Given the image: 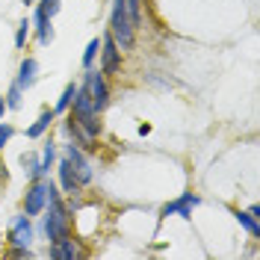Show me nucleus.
Wrapping results in <instances>:
<instances>
[{"label": "nucleus", "instance_id": "nucleus-1", "mask_svg": "<svg viewBox=\"0 0 260 260\" xmlns=\"http://www.w3.org/2000/svg\"><path fill=\"white\" fill-rule=\"evenodd\" d=\"M45 234L50 243H59L65 237H71V222H68V210H65L62 198L56 192V186L50 183L48 204H45Z\"/></svg>", "mask_w": 260, "mask_h": 260}, {"label": "nucleus", "instance_id": "nucleus-2", "mask_svg": "<svg viewBox=\"0 0 260 260\" xmlns=\"http://www.w3.org/2000/svg\"><path fill=\"white\" fill-rule=\"evenodd\" d=\"M133 21L127 12V0H113V12H110V32H113L118 48H133Z\"/></svg>", "mask_w": 260, "mask_h": 260}, {"label": "nucleus", "instance_id": "nucleus-3", "mask_svg": "<svg viewBox=\"0 0 260 260\" xmlns=\"http://www.w3.org/2000/svg\"><path fill=\"white\" fill-rule=\"evenodd\" d=\"M71 104H74L71 118H74L86 133L98 136V133H101V121H98V110H95V104H92V98L86 95V89H77L74 98H71Z\"/></svg>", "mask_w": 260, "mask_h": 260}, {"label": "nucleus", "instance_id": "nucleus-4", "mask_svg": "<svg viewBox=\"0 0 260 260\" xmlns=\"http://www.w3.org/2000/svg\"><path fill=\"white\" fill-rule=\"evenodd\" d=\"M83 89H86V95L92 98V104H95V110L101 113L107 104H110V89H107V80H104V74L101 71H86V80H83Z\"/></svg>", "mask_w": 260, "mask_h": 260}, {"label": "nucleus", "instance_id": "nucleus-5", "mask_svg": "<svg viewBox=\"0 0 260 260\" xmlns=\"http://www.w3.org/2000/svg\"><path fill=\"white\" fill-rule=\"evenodd\" d=\"M48 192H50V180H45V178L32 180V186L24 195V213L27 216H39L45 210V204H48Z\"/></svg>", "mask_w": 260, "mask_h": 260}, {"label": "nucleus", "instance_id": "nucleus-6", "mask_svg": "<svg viewBox=\"0 0 260 260\" xmlns=\"http://www.w3.org/2000/svg\"><path fill=\"white\" fill-rule=\"evenodd\" d=\"M118 65H121V50L115 45L113 32H107L101 39V74H115Z\"/></svg>", "mask_w": 260, "mask_h": 260}, {"label": "nucleus", "instance_id": "nucleus-7", "mask_svg": "<svg viewBox=\"0 0 260 260\" xmlns=\"http://www.w3.org/2000/svg\"><path fill=\"white\" fill-rule=\"evenodd\" d=\"M65 157H68V162L74 166V175H77V180H80V186H83V183H92V178H95L92 162L86 160V154H83L74 142H71V145H65Z\"/></svg>", "mask_w": 260, "mask_h": 260}, {"label": "nucleus", "instance_id": "nucleus-8", "mask_svg": "<svg viewBox=\"0 0 260 260\" xmlns=\"http://www.w3.org/2000/svg\"><path fill=\"white\" fill-rule=\"evenodd\" d=\"M9 243L15 245V248H30L32 225H30V216H27V213H24V216H15V219L9 222Z\"/></svg>", "mask_w": 260, "mask_h": 260}, {"label": "nucleus", "instance_id": "nucleus-9", "mask_svg": "<svg viewBox=\"0 0 260 260\" xmlns=\"http://www.w3.org/2000/svg\"><path fill=\"white\" fill-rule=\"evenodd\" d=\"M198 195L192 192H186V195H180V198H175V201H169L166 207H162V216H180V219H192V210L198 207Z\"/></svg>", "mask_w": 260, "mask_h": 260}, {"label": "nucleus", "instance_id": "nucleus-10", "mask_svg": "<svg viewBox=\"0 0 260 260\" xmlns=\"http://www.w3.org/2000/svg\"><path fill=\"white\" fill-rule=\"evenodd\" d=\"M50 257H62V260H74V257H83V251L74 245V240L71 237H65V240H59V243H50Z\"/></svg>", "mask_w": 260, "mask_h": 260}, {"label": "nucleus", "instance_id": "nucleus-11", "mask_svg": "<svg viewBox=\"0 0 260 260\" xmlns=\"http://www.w3.org/2000/svg\"><path fill=\"white\" fill-rule=\"evenodd\" d=\"M59 180H62L65 192H77V189H80V180H77V175H74V166L68 162V157L59 162Z\"/></svg>", "mask_w": 260, "mask_h": 260}, {"label": "nucleus", "instance_id": "nucleus-12", "mask_svg": "<svg viewBox=\"0 0 260 260\" xmlns=\"http://www.w3.org/2000/svg\"><path fill=\"white\" fill-rule=\"evenodd\" d=\"M36 77H39V65H36V59H24L21 68H18V86H21V89H30L32 83H36Z\"/></svg>", "mask_w": 260, "mask_h": 260}, {"label": "nucleus", "instance_id": "nucleus-13", "mask_svg": "<svg viewBox=\"0 0 260 260\" xmlns=\"http://www.w3.org/2000/svg\"><path fill=\"white\" fill-rule=\"evenodd\" d=\"M65 130H68V136H74L83 148H95V145H92V142H95V136H92V133H86V130H83L74 118H71V115H68V124H65Z\"/></svg>", "mask_w": 260, "mask_h": 260}, {"label": "nucleus", "instance_id": "nucleus-14", "mask_svg": "<svg viewBox=\"0 0 260 260\" xmlns=\"http://www.w3.org/2000/svg\"><path fill=\"white\" fill-rule=\"evenodd\" d=\"M36 32H39V42L42 45H48L50 39H53V30H50V18L42 12V9H36Z\"/></svg>", "mask_w": 260, "mask_h": 260}, {"label": "nucleus", "instance_id": "nucleus-15", "mask_svg": "<svg viewBox=\"0 0 260 260\" xmlns=\"http://www.w3.org/2000/svg\"><path fill=\"white\" fill-rule=\"evenodd\" d=\"M53 160H56V145L48 139V142H45V148H42V157H39V175H42V178L50 172Z\"/></svg>", "mask_w": 260, "mask_h": 260}, {"label": "nucleus", "instance_id": "nucleus-16", "mask_svg": "<svg viewBox=\"0 0 260 260\" xmlns=\"http://www.w3.org/2000/svg\"><path fill=\"white\" fill-rule=\"evenodd\" d=\"M53 110H45V113L39 115V118H36V124H32V127H27V136H30V139H39V136H42V133H45V130L50 127V121H53Z\"/></svg>", "mask_w": 260, "mask_h": 260}, {"label": "nucleus", "instance_id": "nucleus-17", "mask_svg": "<svg viewBox=\"0 0 260 260\" xmlns=\"http://www.w3.org/2000/svg\"><path fill=\"white\" fill-rule=\"evenodd\" d=\"M21 166H24V175H27L30 180L42 178V175H39V157H36L32 151H27V154H21Z\"/></svg>", "mask_w": 260, "mask_h": 260}, {"label": "nucleus", "instance_id": "nucleus-18", "mask_svg": "<svg viewBox=\"0 0 260 260\" xmlns=\"http://www.w3.org/2000/svg\"><path fill=\"white\" fill-rule=\"evenodd\" d=\"M237 222H240L251 237H260V225H257V219H254L251 213H237Z\"/></svg>", "mask_w": 260, "mask_h": 260}, {"label": "nucleus", "instance_id": "nucleus-19", "mask_svg": "<svg viewBox=\"0 0 260 260\" xmlns=\"http://www.w3.org/2000/svg\"><path fill=\"white\" fill-rule=\"evenodd\" d=\"M74 92H77V86H74V83H68V86H65V92H62V98H59V101H56V107H53V113H65V110L71 107Z\"/></svg>", "mask_w": 260, "mask_h": 260}, {"label": "nucleus", "instance_id": "nucleus-20", "mask_svg": "<svg viewBox=\"0 0 260 260\" xmlns=\"http://www.w3.org/2000/svg\"><path fill=\"white\" fill-rule=\"evenodd\" d=\"M98 53H101V39H92V42L86 45V53H83V65H86V68H92V62H95Z\"/></svg>", "mask_w": 260, "mask_h": 260}, {"label": "nucleus", "instance_id": "nucleus-21", "mask_svg": "<svg viewBox=\"0 0 260 260\" xmlns=\"http://www.w3.org/2000/svg\"><path fill=\"white\" fill-rule=\"evenodd\" d=\"M21 92H24V89H21L18 83L9 86V92H6V110H18V107H21Z\"/></svg>", "mask_w": 260, "mask_h": 260}, {"label": "nucleus", "instance_id": "nucleus-22", "mask_svg": "<svg viewBox=\"0 0 260 260\" xmlns=\"http://www.w3.org/2000/svg\"><path fill=\"white\" fill-rule=\"evenodd\" d=\"M30 27H32V24L27 21V18L18 24V32H15V45H18V48H24V42H27V36H30Z\"/></svg>", "mask_w": 260, "mask_h": 260}, {"label": "nucleus", "instance_id": "nucleus-23", "mask_svg": "<svg viewBox=\"0 0 260 260\" xmlns=\"http://www.w3.org/2000/svg\"><path fill=\"white\" fill-rule=\"evenodd\" d=\"M59 6H62V0H42V3H39V9H42L48 18L56 15V12H59Z\"/></svg>", "mask_w": 260, "mask_h": 260}, {"label": "nucleus", "instance_id": "nucleus-24", "mask_svg": "<svg viewBox=\"0 0 260 260\" xmlns=\"http://www.w3.org/2000/svg\"><path fill=\"white\" fill-rule=\"evenodd\" d=\"M12 133H15L12 124H3V121H0V151H3V145H6L9 139H12Z\"/></svg>", "mask_w": 260, "mask_h": 260}, {"label": "nucleus", "instance_id": "nucleus-25", "mask_svg": "<svg viewBox=\"0 0 260 260\" xmlns=\"http://www.w3.org/2000/svg\"><path fill=\"white\" fill-rule=\"evenodd\" d=\"M12 257H32V251H30V248H15V251H12Z\"/></svg>", "mask_w": 260, "mask_h": 260}, {"label": "nucleus", "instance_id": "nucleus-26", "mask_svg": "<svg viewBox=\"0 0 260 260\" xmlns=\"http://www.w3.org/2000/svg\"><path fill=\"white\" fill-rule=\"evenodd\" d=\"M3 113H6V98L0 95V121H3Z\"/></svg>", "mask_w": 260, "mask_h": 260}, {"label": "nucleus", "instance_id": "nucleus-27", "mask_svg": "<svg viewBox=\"0 0 260 260\" xmlns=\"http://www.w3.org/2000/svg\"><path fill=\"white\" fill-rule=\"evenodd\" d=\"M21 3H32V0H21Z\"/></svg>", "mask_w": 260, "mask_h": 260}]
</instances>
